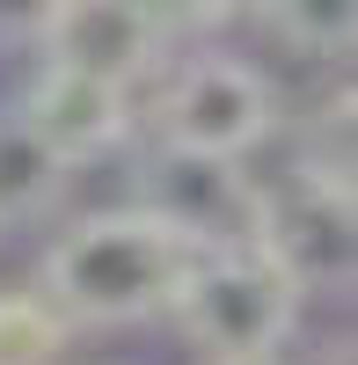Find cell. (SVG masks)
<instances>
[{"label":"cell","mask_w":358,"mask_h":365,"mask_svg":"<svg viewBox=\"0 0 358 365\" xmlns=\"http://www.w3.org/2000/svg\"><path fill=\"white\" fill-rule=\"evenodd\" d=\"M29 37H37V66H66L125 96H139V81H154L175 58L168 15L139 0H58L29 22Z\"/></svg>","instance_id":"obj_5"},{"label":"cell","mask_w":358,"mask_h":365,"mask_svg":"<svg viewBox=\"0 0 358 365\" xmlns=\"http://www.w3.org/2000/svg\"><path fill=\"white\" fill-rule=\"evenodd\" d=\"M15 117H22V125L37 132L66 168L110 161L117 146L139 132V103L125 96V88H103V81L66 73V66H37V73H29V88L15 96Z\"/></svg>","instance_id":"obj_7"},{"label":"cell","mask_w":358,"mask_h":365,"mask_svg":"<svg viewBox=\"0 0 358 365\" xmlns=\"http://www.w3.org/2000/svg\"><path fill=\"white\" fill-rule=\"evenodd\" d=\"M249 249L271 263L300 299L344 292L351 270H358L351 168H344V161H300V168H292V182H263L256 241H249Z\"/></svg>","instance_id":"obj_4"},{"label":"cell","mask_w":358,"mask_h":365,"mask_svg":"<svg viewBox=\"0 0 358 365\" xmlns=\"http://www.w3.org/2000/svg\"><path fill=\"white\" fill-rule=\"evenodd\" d=\"M190 270H198V249L175 227H161L139 205H110L73 220L44 249L37 292L58 307L66 329H132V322L175 314Z\"/></svg>","instance_id":"obj_1"},{"label":"cell","mask_w":358,"mask_h":365,"mask_svg":"<svg viewBox=\"0 0 358 365\" xmlns=\"http://www.w3.org/2000/svg\"><path fill=\"white\" fill-rule=\"evenodd\" d=\"M300 314H307V299L256 249L198 256L183 299H175V322H183V336L205 365H278Z\"/></svg>","instance_id":"obj_3"},{"label":"cell","mask_w":358,"mask_h":365,"mask_svg":"<svg viewBox=\"0 0 358 365\" xmlns=\"http://www.w3.org/2000/svg\"><path fill=\"white\" fill-rule=\"evenodd\" d=\"M66 182H73V168L29 132L15 110H0V227L44 220V212L66 197Z\"/></svg>","instance_id":"obj_8"},{"label":"cell","mask_w":358,"mask_h":365,"mask_svg":"<svg viewBox=\"0 0 358 365\" xmlns=\"http://www.w3.org/2000/svg\"><path fill=\"white\" fill-rule=\"evenodd\" d=\"M154 139L190 161H234L278 139V88L242 51H183L154 88Z\"/></svg>","instance_id":"obj_2"},{"label":"cell","mask_w":358,"mask_h":365,"mask_svg":"<svg viewBox=\"0 0 358 365\" xmlns=\"http://www.w3.org/2000/svg\"><path fill=\"white\" fill-rule=\"evenodd\" d=\"M139 212H154L161 227H175L198 256H220V249H249L256 241V205H263V182L234 161H190V154H168L154 146L139 182Z\"/></svg>","instance_id":"obj_6"},{"label":"cell","mask_w":358,"mask_h":365,"mask_svg":"<svg viewBox=\"0 0 358 365\" xmlns=\"http://www.w3.org/2000/svg\"><path fill=\"white\" fill-rule=\"evenodd\" d=\"M249 22L271 29L278 44H292L300 58H351V44H358L351 8H256Z\"/></svg>","instance_id":"obj_10"},{"label":"cell","mask_w":358,"mask_h":365,"mask_svg":"<svg viewBox=\"0 0 358 365\" xmlns=\"http://www.w3.org/2000/svg\"><path fill=\"white\" fill-rule=\"evenodd\" d=\"M73 329L44 292H0V365H58Z\"/></svg>","instance_id":"obj_9"}]
</instances>
